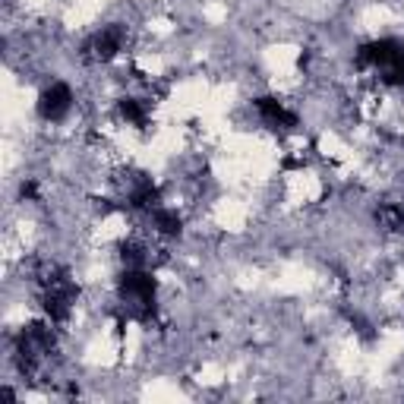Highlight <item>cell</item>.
<instances>
[{
    "mask_svg": "<svg viewBox=\"0 0 404 404\" xmlns=\"http://www.w3.org/2000/svg\"><path fill=\"white\" fill-rule=\"evenodd\" d=\"M104 382H120V373H111V376H104ZM88 395H101V389H98V379L88 373Z\"/></svg>",
    "mask_w": 404,
    "mask_h": 404,
    "instance_id": "6da1fadb",
    "label": "cell"
}]
</instances>
